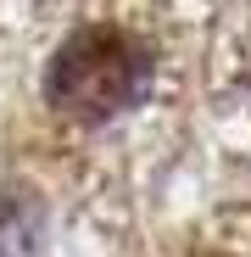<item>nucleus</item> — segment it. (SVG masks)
Here are the masks:
<instances>
[{
  "label": "nucleus",
  "instance_id": "1",
  "mask_svg": "<svg viewBox=\"0 0 251 257\" xmlns=\"http://www.w3.org/2000/svg\"><path fill=\"white\" fill-rule=\"evenodd\" d=\"M151 73H156V56L140 34L117 23H84L51 51L39 90L56 117L95 128L129 112L151 90Z\"/></svg>",
  "mask_w": 251,
  "mask_h": 257
},
{
  "label": "nucleus",
  "instance_id": "2",
  "mask_svg": "<svg viewBox=\"0 0 251 257\" xmlns=\"http://www.w3.org/2000/svg\"><path fill=\"white\" fill-rule=\"evenodd\" d=\"M45 251V201L34 185H0V257Z\"/></svg>",
  "mask_w": 251,
  "mask_h": 257
},
{
  "label": "nucleus",
  "instance_id": "3",
  "mask_svg": "<svg viewBox=\"0 0 251 257\" xmlns=\"http://www.w3.org/2000/svg\"><path fill=\"white\" fill-rule=\"evenodd\" d=\"M190 257H234V251H190Z\"/></svg>",
  "mask_w": 251,
  "mask_h": 257
}]
</instances>
